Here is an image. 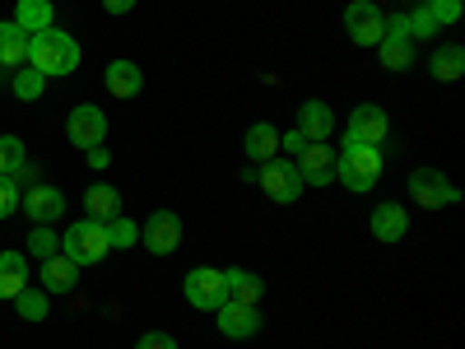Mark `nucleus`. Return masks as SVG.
<instances>
[{
    "mask_svg": "<svg viewBox=\"0 0 465 349\" xmlns=\"http://www.w3.org/2000/svg\"><path fill=\"white\" fill-rule=\"evenodd\" d=\"M140 238H144V247H149L153 256H173L177 243H182V219H177L173 210H153V214L144 219V228H140Z\"/></svg>",
    "mask_w": 465,
    "mask_h": 349,
    "instance_id": "nucleus-9",
    "label": "nucleus"
},
{
    "mask_svg": "<svg viewBox=\"0 0 465 349\" xmlns=\"http://www.w3.org/2000/svg\"><path fill=\"white\" fill-rule=\"evenodd\" d=\"M19 173H24V140L0 135V177H19Z\"/></svg>",
    "mask_w": 465,
    "mask_h": 349,
    "instance_id": "nucleus-26",
    "label": "nucleus"
},
{
    "mask_svg": "<svg viewBox=\"0 0 465 349\" xmlns=\"http://www.w3.org/2000/svg\"><path fill=\"white\" fill-rule=\"evenodd\" d=\"M70 140L80 145V149L103 145V140H107V116H103V107H94V103L74 107V112H70Z\"/></svg>",
    "mask_w": 465,
    "mask_h": 349,
    "instance_id": "nucleus-11",
    "label": "nucleus"
},
{
    "mask_svg": "<svg viewBox=\"0 0 465 349\" xmlns=\"http://www.w3.org/2000/svg\"><path fill=\"white\" fill-rule=\"evenodd\" d=\"M84 154H89V168H107V164H112L107 145H94V149H84Z\"/></svg>",
    "mask_w": 465,
    "mask_h": 349,
    "instance_id": "nucleus-36",
    "label": "nucleus"
},
{
    "mask_svg": "<svg viewBox=\"0 0 465 349\" xmlns=\"http://www.w3.org/2000/svg\"><path fill=\"white\" fill-rule=\"evenodd\" d=\"M74 280H80V265H74L65 252H52V256L43 261V289L65 294V289H74Z\"/></svg>",
    "mask_w": 465,
    "mask_h": 349,
    "instance_id": "nucleus-17",
    "label": "nucleus"
},
{
    "mask_svg": "<svg viewBox=\"0 0 465 349\" xmlns=\"http://www.w3.org/2000/svg\"><path fill=\"white\" fill-rule=\"evenodd\" d=\"M405 19H410V37H438V28H442V24L433 19V10H429V5H419V10H414V15H405Z\"/></svg>",
    "mask_w": 465,
    "mask_h": 349,
    "instance_id": "nucleus-31",
    "label": "nucleus"
},
{
    "mask_svg": "<svg viewBox=\"0 0 465 349\" xmlns=\"http://www.w3.org/2000/svg\"><path fill=\"white\" fill-rule=\"evenodd\" d=\"M429 75H433V80H442V85L460 80V75H465V52H460L456 43L438 47V52H433V61H429Z\"/></svg>",
    "mask_w": 465,
    "mask_h": 349,
    "instance_id": "nucleus-22",
    "label": "nucleus"
},
{
    "mask_svg": "<svg viewBox=\"0 0 465 349\" xmlns=\"http://www.w3.org/2000/svg\"><path fill=\"white\" fill-rule=\"evenodd\" d=\"M186 303L201 307V313H219V307L228 303L223 270H214V265H196V270H191V275H186Z\"/></svg>",
    "mask_w": 465,
    "mask_h": 349,
    "instance_id": "nucleus-4",
    "label": "nucleus"
},
{
    "mask_svg": "<svg viewBox=\"0 0 465 349\" xmlns=\"http://www.w3.org/2000/svg\"><path fill=\"white\" fill-rule=\"evenodd\" d=\"M28 289V261L24 252H0V298H19Z\"/></svg>",
    "mask_w": 465,
    "mask_h": 349,
    "instance_id": "nucleus-15",
    "label": "nucleus"
},
{
    "mask_svg": "<svg viewBox=\"0 0 465 349\" xmlns=\"http://www.w3.org/2000/svg\"><path fill=\"white\" fill-rule=\"evenodd\" d=\"M256 182L265 186V196H270V201H280V205H293V201L302 196V177H298L293 159H265Z\"/></svg>",
    "mask_w": 465,
    "mask_h": 349,
    "instance_id": "nucleus-5",
    "label": "nucleus"
},
{
    "mask_svg": "<svg viewBox=\"0 0 465 349\" xmlns=\"http://www.w3.org/2000/svg\"><path fill=\"white\" fill-rule=\"evenodd\" d=\"M28 252H33V256H43V261H47L52 252H61V238L52 233V224H37V228H33V238H28Z\"/></svg>",
    "mask_w": 465,
    "mask_h": 349,
    "instance_id": "nucleus-28",
    "label": "nucleus"
},
{
    "mask_svg": "<svg viewBox=\"0 0 465 349\" xmlns=\"http://www.w3.org/2000/svg\"><path fill=\"white\" fill-rule=\"evenodd\" d=\"M135 349H177V340H173L168 331H144Z\"/></svg>",
    "mask_w": 465,
    "mask_h": 349,
    "instance_id": "nucleus-34",
    "label": "nucleus"
},
{
    "mask_svg": "<svg viewBox=\"0 0 465 349\" xmlns=\"http://www.w3.org/2000/svg\"><path fill=\"white\" fill-rule=\"evenodd\" d=\"M103 228H107V243H112V247H131V243L140 238V228H135L131 219H122V214H116V219H107Z\"/></svg>",
    "mask_w": 465,
    "mask_h": 349,
    "instance_id": "nucleus-29",
    "label": "nucleus"
},
{
    "mask_svg": "<svg viewBox=\"0 0 465 349\" xmlns=\"http://www.w3.org/2000/svg\"><path fill=\"white\" fill-rule=\"evenodd\" d=\"M410 196H414V205H423V210H442V205H456V201H460V191H456L438 168H419V173H410Z\"/></svg>",
    "mask_w": 465,
    "mask_h": 349,
    "instance_id": "nucleus-6",
    "label": "nucleus"
},
{
    "mask_svg": "<svg viewBox=\"0 0 465 349\" xmlns=\"http://www.w3.org/2000/svg\"><path fill=\"white\" fill-rule=\"evenodd\" d=\"M19 210V182L15 177H0V219H10Z\"/></svg>",
    "mask_w": 465,
    "mask_h": 349,
    "instance_id": "nucleus-32",
    "label": "nucleus"
},
{
    "mask_svg": "<svg viewBox=\"0 0 465 349\" xmlns=\"http://www.w3.org/2000/svg\"><path fill=\"white\" fill-rule=\"evenodd\" d=\"M24 61H28V33L15 19H5L0 24V65H24Z\"/></svg>",
    "mask_w": 465,
    "mask_h": 349,
    "instance_id": "nucleus-20",
    "label": "nucleus"
},
{
    "mask_svg": "<svg viewBox=\"0 0 465 349\" xmlns=\"http://www.w3.org/2000/svg\"><path fill=\"white\" fill-rule=\"evenodd\" d=\"M242 145H247V159L252 164H265V159H275V154H280V131L270 126V122H256Z\"/></svg>",
    "mask_w": 465,
    "mask_h": 349,
    "instance_id": "nucleus-19",
    "label": "nucleus"
},
{
    "mask_svg": "<svg viewBox=\"0 0 465 349\" xmlns=\"http://www.w3.org/2000/svg\"><path fill=\"white\" fill-rule=\"evenodd\" d=\"M19 205L28 210L33 224H56V219L65 214V196H61L56 186H47V182L28 186V196H19Z\"/></svg>",
    "mask_w": 465,
    "mask_h": 349,
    "instance_id": "nucleus-12",
    "label": "nucleus"
},
{
    "mask_svg": "<svg viewBox=\"0 0 465 349\" xmlns=\"http://www.w3.org/2000/svg\"><path fill=\"white\" fill-rule=\"evenodd\" d=\"M15 307H19L24 322H43V317H47V294H43V289H24V294L15 298Z\"/></svg>",
    "mask_w": 465,
    "mask_h": 349,
    "instance_id": "nucleus-27",
    "label": "nucleus"
},
{
    "mask_svg": "<svg viewBox=\"0 0 465 349\" xmlns=\"http://www.w3.org/2000/svg\"><path fill=\"white\" fill-rule=\"evenodd\" d=\"M61 252H65L74 265H98V261L112 252V243H107V228H103L98 219H80V224H70V228H65V243H61Z\"/></svg>",
    "mask_w": 465,
    "mask_h": 349,
    "instance_id": "nucleus-3",
    "label": "nucleus"
},
{
    "mask_svg": "<svg viewBox=\"0 0 465 349\" xmlns=\"http://www.w3.org/2000/svg\"><path fill=\"white\" fill-rule=\"evenodd\" d=\"M298 131H302L307 140H331V131H335V116H331V107H326L322 98L302 103V107H298Z\"/></svg>",
    "mask_w": 465,
    "mask_h": 349,
    "instance_id": "nucleus-14",
    "label": "nucleus"
},
{
    "mask_svg": "<svg viewBox=\"0 0 465 349\" xmlns=\"http://www.w3.org/2000/svg\"><path fill=\"white\" fill-rule=\"evenodd\" d=\"M429 10H433L438 24H456V19H460V0H433Z\"/></svg>",
    "mask_w": 465,
    "mask_h": 349,
    "instance_id": "nucleus-33",
    "label": "nucleus"
},
{
    "mask_svg": "<svg viewBox=\"0 0 465 349\" xmlns=\"http://www.w3.org/2000/svg\"><path fill=\"white\" fill-rule=\"evenodd\" d=\"M344 28H349V43L354 47H377L381 33H386V15L372 0H354V5L344 10Z\"/></svg>",
    "mask_w": 465,
    "mask_h": 349,
    "instance_id": "nucleus-8",
    "label": "nucleus"
},
{
    "mask_svg": "<svg viewBox=\"0 0 465 349\" xmlns=\"http://www.w3.org/2000/svg\"><path fill=\"white\" fill-rule=\"evenodd\" d=\"M405 228H410V214L401 205H377L372 210V238L377 243H401Z\"/></svg>",
    "mask_w": 465,
    "mask_h": 349,
    "instance_id": "nucleus-18",
    "label": "nucleus"
},
{
    "mask_svg": "<svg viewBox=\"0 0 465 349\" xmlns=\"http://www.w3.org/2000/svg\"><path fill=\"white\" fill-rule=\"evenodd\" d=\"M381 65L386 70H410V61H414V37H381Z\"/></svg>",
    "mask_w": 465,
    "mask_h": 349,
    "instance_id": "nucleus-25",
    "label": "nucleus"
},
{
    "mask_svg": "<svg viewBox=\"0 0 465 349\" xmlns=\"http://www.w3.org/2000/svg\"><path fill=\"white\" fill-rule=\"evenodd\" d=\"M15 24L33 37V33H43L52 28V0H19L15 5Z\"/></svg>",
    "mask_w": 465,
    "mask_h": 349,
    "instance_id": "nucleus-23",
    "label": "nucleus"
},
{
    "mask_svg": "<svg viewBox=\"0 0 465 349\" xmlns=\"http://www.w3.org/2000/svg\"><path fill=\"white\" fill-rule=\"evenodd\" d=\"M84 210L98 219V224H107V219H116V214H122V196H116V186H89L84 191Z\"/></svg>",
    "mask_w": 465,
    "mask_h": 349,
    "instance_id": "nucleus-21",
    "label": "nucleus"
},
{
    "mask_svg": "<svg viewBox=\"0 0 465 349\" xmlns=\"http://www.w3.org/2000/svg\"><path fill=\"white\" fill-rule=\"evenodd\" d=\"M223 280H228V298L232 303H252L256 307V298H261V275H252V270H223Z\"/></svg>",
    "mask_w": 465,
    "mask_h": 349,
    "instance_id": "nucleus-24",
    "label": "nucleus"
},
{
    "mask_svg": "<svg viewBox=\"0 0 465 349\" xmlns=\"http://www.w3.org/2000/svg\"><path fill=\"white\" fill-rule=\"evenodd\" d=\"M103 10H107V15H131L135 0H103Z\"/></svg>",
    "mask_w": 465,
    "mask_h": 349,
    "instance_id": "nucleus-37",
    "label": "nucleus"
},
{
    "mask_svg": "<svg viewBox=\"0 0 465 349\" xmlns=\"http://www.w3.org/2000/svg\"><path fill=\"white\" fill-rule=\"evenodd\" d=\"M419 5H433V0H419Z\"/></svg>",
    "mask_w": 465,
    "mask_h": 349,
    "instance_id": "nucleus-38",
    "label": "nucleus"
},
{
    "mask_svg": "<svg viewBox=\"0 0 465 349\" xmlns=\"http://www.w3.org/2000/svg\"><path fill=\"white\" fill-rule=\"evenodd\" d=\"M386 131H391V116H386L377 103H359L354 112H349V131H344V145H377V149H381Z\"/></svg>",
    "mask_w": 465,
    "mask_h": 349,
    "instance_id": "nucleus-7",
    "label": "nucleus"
},
{
    "mask_svg": "<svg viewBox=\"0 0 465 349\" xmlns=\"http://www.w3.org/2000/svg\"><path fill=\"white\" fill-rule=\"evenodd\" d=\"M140 89H144V75H140L135 61H112L107 65V94L112 98H135Z\"/></svg>",
    "mask_w": 465,
    "mask_h": 349,
    "instance_id": "nucleus-16",
    "label": "nucleus"
},
{
    "mask_svg": "<svg viewBox=\"0 0 465 349\" xmlns=\"http://www.w3.org/2000/svg\"><path fill=\"white\" fill-rule=\"evenodd\" d=\"M293 168H298L302 186H326V182H335V149L326 140H312L293 159Z\"/></svg>",
    "mask_w": 465,
    "mask_h": 349,
    "instance_id": "nucleus-10",
    "label": "nucleus"
},
{
    "mask_svg": "<svg viewBox=\"0 0 465 349\" xmlns=\"http://www.w3.org/2000/svg\"><path fill=\"white\" fill-rule=\"evenodd\" d=\"M43 85H47V80H43V75H37L33 65H24V70L15 75V94H19L24 103H33L37 94H43Z\"/></svg>",
    "mask_w": 465,
    "mask_h": 349,
    "instance_id": "nucleus-30",
    "label": "nucleus"
},
{
    "mask_svg": "<svg viewBox=\"0 0 465 349\" xmlns=\"http://www.w3.org/2000/svg\"><path fill=\"white\" fill-rule=\"evenodd\" d=\"M307 145H312V140H307L302 131H289V135H280V149L289 154V159H298V154H302Z\"/></svg>",
    "mask_w": 465,
    "mask_h": 349,
    "instance_id": "nucleus-35",
    "label": "nucleus"
},
{
    "mask_svg": "<svg viewBox=\"0 0 465 349\" xmlns=\"http://www.w3.org/2000/svg\"><path fill=\"white\" fill-rule=\"evenodd\" d=\"M219 331L228 335V340H247V335H256L261 331V313H256V307L252 303H223L219 307Z\"/></svg>",
    "mask_w": 465,
    "mask_h": 349,
    "instance_id": "nucleus-13",
    "label": "nucleus"
},
{
    "mask_svg": "<svg viewBox=\"0 0 465 349\" xmlns=\"http://www.w3.org/2000/svg\"><path fill=\"white\" fill-rule=\"evenodd\" d=\"M335 177L349 191H372L381 182V149L377 145H344L335 154Z\"/></svg>",
    "mask_w": 465,
    "mask_h": 349,
    "instance_id": "nucleus-2",
    "label": "nucleus"
},
{
    "mask_svg": "<svg viewBox=\"0 0 465 349\" xmlns=\"http://www.w3.org/2000/svg\"><path fill=\"white\" fill-rule=\"evenodd\" d=\"M28 65L43 75V80H56V75H74L80 70V43L61 28H43L28 37Z\"/></svg>",
    "mask_w": 465,
    "mask_h": 349,
    "instance_id": "nucleus-1",
    "label": "nucleus"
}]
</instances>
